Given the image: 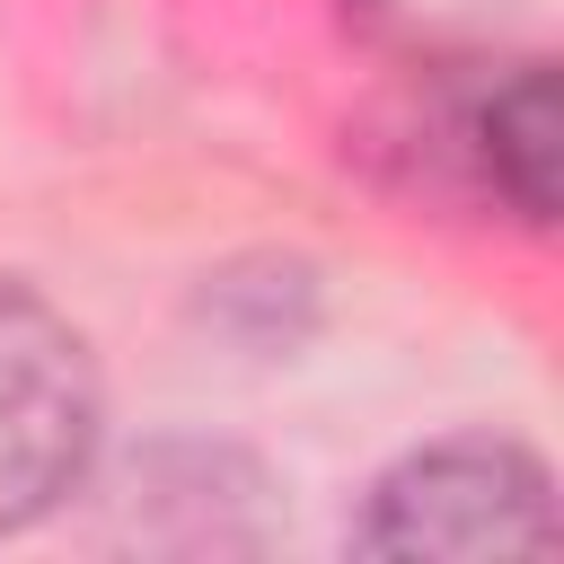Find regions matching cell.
Returning a JSON list of instances; mask_svg holds the SVG:
<instances>
[{
	"mask_svg": "<svg viewBox=\"0 0 564 564\" xmlns=\"http://www.w3.org/2000/svg\"><path fill=\"white\" fill-rule=\"evenodd\" d=\"M467 159H476V176H485L529 229L555 220L564 123H555V70H546V62H520L511 79H494V88L467 106Z\"/></svg>",
	"mask_w": 564,
	"mask_h": 564,
	"instance_id": "3957f363",
	"label": "cell"
},
{
	"mask_svg": "<svg viewBox=\"0 0 564 564\" xmlns=\"http://www.w3.org/2000/svg\"><path fill=\"white\" fill-rule=\"evenodd\" d=\"M106 432V388L88 335L18 273H0V538L53 520Z\"/></svg>",
	"mask_w": 564,
	"mask_h": 564,
	"instance_id": "7a4b0ae2",
	"label": "cell"
},
{
	"mask_svg": "<svg viewBox=\"0 0 564 564\" xmlns=\"http://www.w3.org/2000/svg\"><path fill=\"white\" fill-rule=\"evenodd\" d=\"M361 555H423V564H538L564 546V502L538 449L494 441V432H449L405 449L361 520Z\"/></svg>",
	"mask_w": 564,
	"mask_h": 564,
	"instance_id": "6da1fadb",
	"label": "cell"
}]
</instances>
